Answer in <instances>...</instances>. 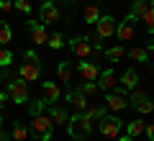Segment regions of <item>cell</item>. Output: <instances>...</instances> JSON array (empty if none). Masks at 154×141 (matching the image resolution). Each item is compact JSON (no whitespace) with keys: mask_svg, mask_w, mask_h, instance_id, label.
I'll return each mask as SVG.
<instances>
[{"mask_svg":"<svg viewBox=\"0 0 154 141\" xmlns=\"http://www.w3.org/2000/svg\"><path fill=\"white\" fill-rule=\"evenodd\" d=\"M67 133L72 136L75 141H85L90 139V133H93V118H88L85 113H75L69 121H67Z\"/></svg>","mask_w":154,"mask_h":141,"instance_id":"6da1fadb","label":"cell"},{"mask_svg":"<svg viewBox=\"0 0 154 141\" xmlns=\"http://www.w3.org/2000/svg\"><path fill=\"white\" fill-rule=\"evenodd\" d=\"M38 77H41V59L33 49H26L23 51V64H21V80L36 82Z\"/></svg>","mask_w":154,"mask_h":141,"instance_id":"7a4b0ae2","label":"cell"},{"mask_svg":"<svg viewBox=\"0 0 154 141\" xmlns=\"http://www.w3.org/2000/svg\"><path fill=\"white\" fill-rule=\"evenodd\" d=\"M31 133L36 136L38 141H49L51 133H54V121L46 113H33L31 115Z\"/></svg>","mask_w":154,"mask_h":141,"instance_id":"3957f363","label":"cell"},{"mask_svg":"<svg viewBox=\"0 0 154 141\" xmlns=\"http://www.w3.org/2000/svg\"><path fill=\"white\" fill-rule=\"evenodd\" d=\"M123 126H126V123H123L118 115H108V113L98 121V128H100V133H103L105 139H118L121 131H123Z\"/></svg>","mask_w":154,"mask_h":141,"instance_id":"277c9868","label":"cell"},{"mask_svg":"<svg viewBox=\"0 0 154 141\" xmlns=\"http://www.w3.org/2000/svg\"><path fill=\"white\" fill-rule=\"evenodd\" d=\"M128 90L126 87H121V90H108L105 92V108L113 110V113H121V110L128 108Z\"/></svg>","mask_w":154,"mask_h":141,"instance_id":"5b68a950","label":"cell"},{"mask_svg":"<svg viewBox=\"0 0 154 141\" xmlns=\"http://www.w3.org/2000/svg\"><path fill=\"white\" fill-rule=\"evenodd\" d=\"M8 98L13 100L16 105H26L28 103V85L26 80H11V85H8Z\"/></svg>","mask_w":154,"mask_h":141,"instance_id":"8992f818","label":"cell"},{"mask_svg":"<svg viewBox=\"0 0 154 141\" xmlns=\"http://www.w3.org/2000/svg\"><path fill=\"white\" fill-rule=\"evenodd\" d=\"M38 18H41L38 23H44V26H51V23H59L62 21V13H59V8H57L54 0H44V3H41V8H38Z\"/></svg>","mask_w":154,"mask_h":141,"instance_id":"52a82bcc","label":"cell"},{"mask_svg":"<svg viewBox=\"0 0 154 141\" xmlns=\"http://www.w3.org/2000/svg\"><path fill=\"white\" fill-rule=\"evenodd\" d=\"M116 28H118V21L113 16H100L98 23H95V36L103 41V38H110L116 36Z\"/></svg>","mask_w":154,"mask_h":141,"instance_id":"ba28073f","label":"cell"},{"mask_svg":"<svg viewBox=\"0 0 154 141\" xmlns=\"http://www.w3.org/2000/svg\"><path fill=\"white\" fill-rule=\"evenodd\" d=\"M69 49L75 51L77 59H88L93 54V41L88 36H75V38H69Z\"/></svg>","mask_w":154,"mask_h":141,"instance_id":"9c48e42d","label":"cell"},{"mask_svg":"<svg viewBox=\"0 0 154 141\" xmlns=\"http://www.w3.org/2000/svg\"><path fill=\"white\" fill-rule=\"evenodd\" d=\"M126 100H128V105H131V108H136L141 115H146V113H152V110H154V103L144 95V92H134V95H128Z\"/></svg>","mask_w":154,"mask_h":141,"instance_id":"30bf717a","label":"cell"},{"mask_svg":"<svg viewBox=\"0 0 154 141\" xmlns=\"http://www.w3.org/2000/svg\"><path fill=\"white\" fill-rule=\"evenodd\" d=\"M28 33H31V41L36 44V46H46V26L38 21H28Z\"/></svg>","mask_w":154,"mask_h":141,"instance_id":"8fae6325","label":"cell"},{"mask_svg":"<svg viewBox=\"0 0 154 141\" xmlns=\"http://www.w3.org/2000/svg\"><path fill=\"white\" fill-rule=\"evenodd\" d=\"M98 87L100 90H116V87H118V75H116L113 69H105V72H100L98 75Z\"/></svg>","mask_w":154,"mask_h":141,"instance_id":"7c38bea8","label":"cell"},{"mask_svg":"<svg viewBox=\"0 0 154 141\" xmlns=\"http://www.w3.org/2000/svg\"><path fill=\"white\" fill-rule=\"evenodd\" d=\"M146 8H149V0H134L131 11L126 13V21H128V23H131V26H134V23H136L139 18L144 16V11H146Z\"/></svg>","mask_w":154,"mask_h":141,"instance_id":"4fadbf2b","label":"cell"},{"mask_svg":"<svg viewBox=\"0 0 154 141\" xmlns=\"http://www.w3.org/2000/svg\"><path fill=\"white\" fill-rule=\"evenodd\" d=\"M67 103H72L75 113H85V110H88V98H85L80 90H72L69 95H67Z\"/></svg>","mask_w":154,"mask_h":141,"instance_id":"5bb4252c","label":"cell"},{"mask_svg":"<svg viewBox=\"0 0 154 141\" xmlns=\"http://www.w3.org/2000/svg\"><path fill=\"white\" fill-rule=\"evenodd\" d=\"M28 136H31V128H28L23 121H13L11 139H13V141H28Z\"/></svg>","mask_w":154,"mask_h":141,"instance_id":"9a60e30c","label":"cell"},{"mask_svg":"<svg viewBox=\"0 0 154 141\" xmlns=\"http://www.w3.org/2000/svg\"><path fill=\"white\" fill-rule=\"evenodd\" d=\"M80 75H82V80H98V75H100V69H98V64L95 62H80Z\"/></svg>","mask_w":154,"mask_h":141,"instance_id":"2e32d148","label":"cell"},{"mask_svg":"<svg viewBox=\"0 0 154 141\" xmlns=\"http://www.w3.org/2000/svg\"><path fill=\"white\" fill-rule=\"evenodd\" d=\"M49 115H51V121H54V126H67V121H69V115H67L64 108L51 105V103H49Z\"/></svg>","mask_w":154,"mask_h":141,"instance_id":"e0dca14e","label":"cell"},{"mask_svg":"<svg viewBox=\"0 0 154 141\" xmlns=\"http://www.w3.org/2000/svg\"><path fill=\"white\" fill-rule=\"evenodd\" d=\"M136 82H139V75H136L134 69H126L121 77H118V85L126 87V90H134V87H136Z\"/></svg>","mask_w":154,"mask_h":141,"instance_id":"ac0fdd59","label":"cell"},{"mask_svg":"<svg viewBox=\"0 0 154 141\" xmlns=\"http://www.w3.org/2000/svg\"><path fill=\"white\" fill-rule=\"evenodd\" d=\"M41 85H44V95H46V100H49V103H57V100H59V95H62V90H59V85H57V82H41Z\"/></svg>","mask_w":154,"mask_h":141,"instance_id":"d6986e66","label":"cell"},{"mask_svg":"<svg viewBox=\"0 0 154 141\" xmlns=\"http://www.w3.org/2000/svg\"><path fill=\"white\" fill-rule=\"evenodd\" d=\"M123 128L128 131V136H134V139H136V136H141V133H144V128H146V123H144L141 118H136V121H128V123L123 126Z\"/></svg>","mask_w":154,"mask_h":141,"instance_id":"ffe728a7","label":"cell"},{"mask_svg":"<svg viewBox=\"0 0 154 141\" xmlns=\"http://www.w3.org/2000/svg\"><path fill=\"white\" fill-rule=\"evenodd\" d=\"M116 36L121 38V41H128V38H134V26L128 21L118 23V28H116Z\"/></svg>","mask_w":154,"mask_h":141,"instance_id":"44dd1931","label":"cell"},{"mask_svg":"<svg viewBox=\"0 0 154 141\" xmlns=\"http://www.w3.org/2000/svg\"><path fill=\"white\" fill-rule=\"evenodd\" d=\"M128 59L146 64V62H149V51H146V49H141V46H131V49H128Z\"/></svg>","mask_w":154,"mask_h":141,"instance_id":"7402d4cb","label":"cell"},{"mask_svg":"<svg viewBox=\"0 0 154 141\" xmlns=\"http://www.w3.org/2000/svg\"><path fill=\"white\" fill-rule=\"evenodd\" d=\"M82 16H85V21H88V23H93V26H95V23H98V18L103 16V13H100V5H98V3H93V5L85 8Z\"/></svg>","mask_w":154,"mask_h":141,"instance_id":"603a6c76","label":"cell"},{"mask_svg":"<svg viewBox=\"0 0 154 141\" xmlns=\"http://www.w3.org/2000/svg\"><path fill=\"white\" fill-rule=\"evenodd\" d=\"M105 57H108L110 62H118L126 57V46L123 44H116V46H110V49H105Z\"/></svg>","mask_w":154,"mask_h":141,"instance_id":"cb8c5ba5","label":"cell"},{"mask_svg":"<svg viewBox=\"0 0 154 141\" xmlns=\"http://www.w3.org/2000/svg\"><path fill=\"white\" fill-rule=\"evenodd\" d=\"M105 113H108V108H105V105H88V110H85V115H88V118H93V121H100Z\"/></svg>","mask_w":154,"mask_h":141,"instance_id":"d4e9b609","label":"cell"},{"mask_svg":"<svg viewBox=\"0 0 154 141\" xmlns=\"http://www.w3.org/2000/svg\"><path fill=\"white\" fill-rule=\"evenodd\" d=\"M11 41H13V31H11V26L0 21V46H8Z\"/></svg>","mask_w":154,"mask_h":141,"instance_id":"484cf974","label":"cell"},{"mask_svg":"<svg viewBox=\"0 0 154 141\" xmlns=\"http://www.w3.org/2000/svg\"><path fill=\"white\" fill-rule=\"evenodd\" d=\"M57 77H59V82H72V69L67 62H59V67H57Z\"/></svg>","mask_w":154,"mask_h":141,"instance_id":"4316f807","label":"cell"},{"mask_svg":"<svg viewBox=\"0 0 154 141\" xmlns=\"http://www.w3.org/2000/svg\"><path fill=\"white\" fill-rule=\"evenodd\" d=\"M77 90L82 92L85 98H90V95H95V92H98V90H100V87H98V82H93V80H85V82H82V85L77 87Z\"/></svg>","mask_w":154,"mask_h":141,"instance_id":"83f0119b","label":"cell"},{"mask_svg":"<svg viewBox=\"0 0 154 141\" xmlns=\"http://www.w3.org/2000/svg\"><path fill=\"white\" fill-rule=\"evenodd\" d=\"M46 44H49V46H51V49H64V33H59V31H57V33H51V36L49 38H46Z\"/></svg>","mask_w":154,"mask_h":141,"instance_id":"f1b7e54d","label":"cell"},{"mask_svg":"<svg viewBox=\"0 0 154 141\" xmlns=\"http://www.w3.org/2000/svg\"><path fill=\"white\" fill-rule=\"evenodd\" d=\"M139 21H144V26H146V28H149V33H154V8H152V5H149V8H146V11H144V16H141V18H139Z\"/></svg>","mask_w":154,"mask_h":141,"instance_id":"f546056e","label":"cell"},{"mask_svg":"<svg viewBox=\"0 0 154 141\" xmlns=\"http://www.w3.org/2000/svg\"><path fill=\"white\" fill-rule=\"evenodd\" d=\"M11 62H13V51L8 46H0V69L3 67H11Z\"/></svg>","mask_w":154,"mask_h":141,"instance_id":"4dcf8cb0","label":"cell"},{"mask_svg":"<svg viewBox=\"0 0 154 141\" xmlns=\"http://www.w3.org/2000/svg\"><path fill=\"white\" fill-rule=\"evenodd\" d=\"M13 8H16L18 13H23V16L31 13V3H28V0H13Z\"/></svg>","mask_w":154,"mask_h":141,"instance_id":"1f68e13d","label":"cell"},{"mask_svg":"<svg viewBox=\"0 0 154 141\" xmlns=\"http://www.w3.org/2000/svg\"><path fill=\"white\" fill-rule=\"evenodd\" d=\"M46 108H49V100H46V98L44 100H36V103H31V115L33 113H44Z\"/></svg>","mask_w":154,"mask_h":141,"instance_id":"d6a6232c","label":"cell"},{"mask_svg":"<svg viewBox=\"0 0 154 141\" xmlns=\"http://www.w3.org/2000/svg\"><path fill=\"white\" fill-rule=\"evenodd\" d=\"M13 0H0V13H13Z\"/></svg>","mask_w":154,"mask_h":141,"instance_id":"836d02e7","label":"cell"},{"mask_svg":"<svg viewBox=\"0 0 154 141\" xmlns=\"http://www.w3.org/2000/svg\"><path fill=\"white\" fill-rule=\"evenodd\" d=\"M144 133H146V139H149V141H154V123H152V126H146V128H144Z\"/></svg>","mask_w":154,"mask_h":141,"instance_id":"e575fe53","label":"cell"},{"mask_svg":"<svg viewBox=\"0 0 154 141\" xmlns=\"http://www.w3.org/2000/svg\"><path fill=\"white\" fill-rule=\"evenodd\" d=\"M116 141H134V136H128V133H126V136H118Z\"/></svg>","mask_w":154,"mask_h":141,"instance_id":"d590c367","label":"cell"},{"mask_svg":"<svg viewBox=\"0 0 154 141\" xmlns=\"http://www.w3.org/2000/svg\"><path fill=\"white\" fill-rule=\"evenodd\" d=\"M0 133H5V118L0 115Z\"/></svg>","mask_w":154,"mask_h":141,"instance_id":"8d00e7d4","label":"cell"},{"mask_svg":"<svg viewBox=\"0 0 154 141\" xmlns=\"http://www.w3.org/2000/svg\"><path fill=\"white\" fill-rule=\"evenodd\" d=\"M0 105H5V92L0 90Z\"/></svg>","mask_w":154,"mask_h":141,"instance_id":"74e56055","label":"cell"},{"mask_svg":"<svg viewBox=\"0 0 154 141\" xmlns=\"http://www.w3.org/2000/svg\"><path fill=\"white\" fill-rule=\"evenodd\" d=\"M149 51H154V41H152V44H149Z\"/></svg>","mask_w":154,"mask_h":141,"instance_id":"f35d334b","label":"cell"},{"mask_svg":"<svg viewBox=\"0 0 154 141\" xmlns=\"http://www.w3.org/2000/svg\"><path fill=\"white\" fill-rule=\"evenodd\" d=\"M152 8H154V0H152Z\"/></svg>","mask_w":154,"mask_h":141,"instance_id":"ab89813d","label":"cell"},{"mask_svg":"<svg viewBox=\"0 0 154 141\" xmlns=\"http://www.w3.org/2000/svg\"><path fill=\"white\" fill-rule=\"evenodd\" d=\"M54 3H57V0H54Z\"/></svg>","mask_w":154,"mask_h":141,"instance_id":"60d3db41","label":"cell"}]
</instances>
